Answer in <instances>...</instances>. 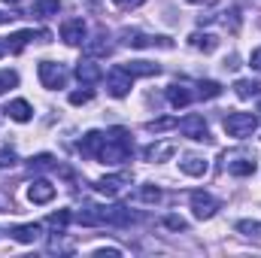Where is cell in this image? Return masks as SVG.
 <instances>
[{"label":"cell","instance_id":"1","mask_svg":"<svg viewBox=\"0 0 261 258\" xmlns=\"http://www.w3.org/2000/svg\"><path fill=\"white\" fill-rule=\"evenodd\" d=\"M130 152H134V143H130L128 128H113L107 134V143H103L97 161L100 164H122L130 158Z\"/></svg>","mask_w":261,"mask_h":258},{"label":"cell","instance_id":"2","mask_svg":"<svg viewBox=\"0 0 261 258\" xmlns=\"http://www.w3.org/2000/svg\"><path fill=\"white\" fill-rule=\"evenodd\" d=\"M255 128H258V116H252V113H228V116H225V131H228V137H234V140L252 137Z\"/></svg>","mask_w":261,"mask_h":258},{"label":"cell","instance_id":"3","mask_svg":"<svg viewBox=\"0 0 261 258\" xmlns=\"http://www.w3.org/2000/svg\"><path fill=\"white\" fill-rule=\"evenodd\" d=\"M130 85H134V76L125 70V64L110 67V73H107V91H110L113 97H128Z\"/></svg>","mask_w":261,"mask_h":258},{"label":"cell","instance_id":"4","mask_svg":"<svg viewBox=\"0 0 261 258\" xmlns=\"http://www.w3.org/2000/svg\"><path fill=\"white\" fill-rule=\"evenodd\" d=\"M125 46L130 49H149V46H161V49H173L170 37H152V34H140V31H122Z\"/></svg>","mask_w":261,"mask_h":258},{"label":"cell","instance_id":"5","mask_svg":"<svg viewBox=\"0 0 261 258\" xmlns=\"http://www.w3.org/2000/svg\"><path fill=\"white\" fill-rule=\"evenodd\" d=\"M128 186H130V173L128 170H122V173H110V176H100V179L94 183V189H97L100 194H107V197H119Z\"/></svg>","mask_w":261,"mask_h":258},{"label":"cell","instance_id":"6","mask_svg":"<svg viewBox=\"0 0 261 258\" xmlns=\"http://www.w3.org/2000/svg\"><path fill=\"white\" fill-rule=\"evenodd\" d=\"M37 73H40V82H43V88H64L67 73H64V67L58 64V61H40Z\"/></svg>","mask_w":261,"mask_h":258},{"label":"cell","instance_id":"7","mask_svg":"<svg viewBox=\"0 0 261 258\" xmlns=\"http://www.w3.org/2000/svg\"><path fill=\"white\" fill-rule=\"evenodd\" d=\"M176 128L182 131V137H189V140H197V143H203V140H210V131H206V122H203V116H186V119H179L176 122Z\"/></svg>","mask_w":261,"mask_h":258},{"label":"cell","instance_id":"8","mask_svg":"<svg viewBox=\"0 0 261 258\" xmlns=\"http://www.w3.org/2000/svg\"><path fill=\"white\" fill-rule=\"evenodd\" d=\"M31 40H43V43H49L52 34H49V31H37V34H34V31H18V34H12V37L6 40V49H9L12 55H18Z\"/></svg>","mask_w":261,"mask_h":258},{"label":"cell","instance_id":"9","mask_svg":"<svg viewBox=\"0 0 261 258\" xmlns=\"http://www.w3.org/2000/svg\"><path fill=\"white\" fill-rule=\"evenodd\" d=\"M76 79H79L85 88H91V85H97V82L103 79V70H100V64H94V58H82V61L76 64Z\"/></svg>","mask_w":261,"mask_h":258},{"label":"cell","instance_id":"10","mask_svg":"<svg viewBox=\"0 0 261 258\" xmlns=\"http://www.w3.org/2000/svg\"><path fill=\"white\" fill-rule=\"evenodd\" d=\"M103 143H107V134H103V131H88V134L79 140V152H82V158H94V161H97Z\"/></svg>","mask_w":261,"mask_h":258},{"label":"cell","instance_id":"11","mask_svg":"<svg viewBox=\"0 0 261 258\" xmlns=\"http://www.w3.org/2000/svg\"><path fill=\"white\" fill-rule=\"evenodd\" d=\"M225 167H228L231 176H252L258 170L255 158H249V155H228L225 158Z\"/></svg>","mask_w":261,"mask_h":258},{"label":"cell","instance_id":"12","mask_svg":"<svg viewBox=\"0 0 261 258\" xmlns=\"http://www.w3.org/2000/svg\"><path fill=\"white\" fill-rule=\"evenodd\" d=\"M192 210H195V219H213L216 216V210H219V203H216V197L206 192H192Z\"/></svg>","mask_w":261,"mask_h":258},{"label":"cell","instance_id":"13","mask_svg":"<svg viewBox=\"0 0 261 258\" xmlns=\"http://www.w3.org/2000/svg\"><path fill=\"white\" fill-rule=\"evenodd\" d=\"M76 222L85 225V228H94V225H107V207H97V203H85L79 213H76Z\"/></svg>","mask_w":261,"mask_h":258},{"label":"cell","instance_id":"14","mask_svg":"<svg viewBox=\"0 0 261 258\" xmlns=\"http://www.w3.org/2000/svg\"><path fill=\"white\" fill-rule=\"evenodd\" d=\"M85 34H88V28H85L82 18H67L64 24H61V40H64L67 46H79L85 40Z\"/></svg>","mask_w":261,"mask_h":258},{"label":"cell","instance_id":"15","mask_svg":"<svg viewBox=\"0 0 261 258\" xmlns=\"http://www.w3.org/2000/svg\"><path fill=\"white\" fill-rule=\"evenodd\" d=\"M28 200L31 203H49V200H55V186L49 179H34L28 186Z\"/></svg>","mask_w":261,"mask_h":258},{"label":"cell","instance_id":"16","mask_svg":"<svg viewBox=\"0 0 261 258\" xmlns=\"http://www.w3.org/2000/svg\"><path fill=\"white\" fill-rule=\"evenodd\" d=\"M3 113H6L12 122H18V125L31 122V116H34V110H31V104H28V100H9V104L3 107Z\"/></svg>","mask_w":261,"mask_h":258},{"label":"cell","instance_id":"17","mask_svg":"<svg viewBox=\"0 0 261 258\" xmlns=\"http://www.w3.org/2000/svg\"><path fill=\"white\" fill-rule=\"evenodd\" d=\"M167 100H170V107H176V110H182V107H189V104L195 100V94L189 91V85H182V82H176V85H170V88H167Z\"/></svg>","mask_w":261,"mask_h":258},{"label":"cell","instance_id":"18","mask_svg":"<svg viewBox=\"0 0 261 258\" xmlns=\"http://www.w3.org/2000/svg\"><path fill=\"white\" fill-rule=\"evenodd\" d=\"M206 158H200V155H186L182 161H179V170L186 173V176H203L206 173Z\"/></svg>","mask_w":261,"mask_h":258},{"label":"cell","instance_id":"19","mask_svg":"<svg viewBox=\"0 0 261 258\" xmlns=\"http://www.w3.org/2000/svg\"><path fill=\"white\" fill-rule=\"evenodd\" d=\"M85 52H88V58H103V55L113 52V43H110L107 34H97L91 43H85Z\"/></svg>","mask_w":261,"mask_h":258},{"label":"cell","instance_id":"20","mask_svg":"<svg viewBox=\"0 0 261 258\" xmlns=\"http://www.w3.org/2000/svg\"><path fill=\"white\" fill-rule=\"evenodd\" d=\"M176 155V146L173 143H158V146H146L143 149V158L146 161H164V158H173Z\"/></svg>","mask_w":261,"mask_h":258},{"label":"cell","instance_id":"21","mask_svg":"<svg viewBox=\"0 0 261 258\" xmlns=\"http://www.w3.org/2000/svg\"><path fill=\"white\" fill-rule=\"evenodd\" d=\"M40 225H18V228H12L9 231V237L15 240V243H37L40 240Z\"/></svg>","mask_w":261,"mask_h":258},{"label":"cell","instance_id":"22","mask_svg":"<svg viewBox=\"0 0 261 258\" xmlns=\"http://www.w3.org/2000/svg\"><path fill=\"white\" fill-rule=\"evenodd\" d=\"M234 91H237L240 100H252V97L261 94V82L258 79H237L234 82Z\"/></svg>","mask_w":261,"mask_h":258},{"label":"cell","instance_id":"23","mask_svg":"<svg viewBox=\"0 0 261 258\" xmlns=\"http://www.w3.org/2000/svg\"><path fill=\"white\" fill-rule=\"evenodd\" d=\"M189 43H192L195 49H200L203 55H210V52H216V49H219V37H216V34H192V37H189Z\"/></svg>","mask_w":261,"mask_h":258},{"label":"cell","instance_id":"24","mask_svg":"<svg viewBox=\"0 0 261 258\" xmlns=\"http://www.w3.org/2000/svg\"><path fill=\"white\" fill-rule=\"evenodd\" d=\"M58 12H61V0H37L31 9V15H37V18H52Z\"/></svg>","mask_w":261,"mask_h":258},{"label":"cell","instance_id":"25","mask_svg":"<svg viewBox=\"0 0 261 258\" xmlns=\"http://www.w3.org/2000/svg\"><path fill=\"white\" fill-rule=\"evenodd\" d=\"M125 70H128L130 76H158L161 73V67L152 64V61H128Z\"/></svg>","mask_w":261,"mask_h":258},{"label":"cell","instance_id":"26","mask_svg":"<svg viewBox=\"0 0 261 258\" xmlns=\"http://www.w3.org/2000/svg\"><path fill=\"white\" fill-rule=\"evenodd\" d=\"M28 167L37 170V173H40V170H52V167H55V158H52L49 152H40V155H34V158L28 161Z\"/></svg>","mask_w":261,"mask_h":258},{"label":"cell","instance_id":"27","mask_svg":"<svg viewBox=\"0 0 261 258\" xmlns=\"http://www.w3.org/2000/svg\"><path fill=\"white\" fill-rule=\"evenodd\" d=\"M70 219H73V213H70V210H58V213H52V216H49V228H55L58 234H64V228L70 225Z\"/></svg>","mask_w":261,"mask_h":258},{"label":"cell","instance_id":"28","mask_svg":"<svg viewBox=\"0 0 261 258\" xmlns=\"http://www.w3.org/2000/svg\"><path fill=\"white\" fill-rule=\"evenodd\" d=\"M219 94H222V85H219V82H213V79H206V82H200V85H197V97L213 100V97H219Z\"/></svg>","mask_w":261,"mask_h":258},{"label":"cell","instance_id":"29","mask_svg":"<svg viewBox=\"0 0 261 258\" xmlns=\"http://www.w3.org/2000/svg\"><path fill=\"white\" fill-rule=\"evenodd\" d=\"M15 85H18V73L15 70H0V94L15 88Z\"/></svg>","mask_w":261,"mask_h":258},{"label":"cell","instance_id":"30","mask_svg":"<svg viewBox=\"0 0 261 258\" xmlns=\"http://www.w3.org/2000/svg\"><path fill=\"white\" fill-rule=\"evenodd\" d=\"M176 122H179V119H155V122H149V125H146V131H152V134L173 131V128H176Z\"/></svg>","mask_w":261,"mask_h":258},{"label":"cell","instance_id":"31","mask_svg":"<svg viewBox=\"0 0 261 258\" xmlns=\"http://www.w3.org/2000/svg\"><path fill=\"white\" fill-rule=\"evenodd\" d=\"M91 97H94V94H91V88H85V91H70V97H67V100H70L73 107H82V104H88Z\"/></svg>","mask_w":261,"mask_h":258},{"label":"cell","instance_id":"32","mask_svg":"<svg viewBox=\"0 0 261 258\" xmlns=\"http://www.w3.org/2000/svg\"><path fill=\"white\" fill-rule=\"evenodd\" d=\"M237 231H243L246 237H261V225L258 222H237Z\"/></svg>","mask_w":261,"mask_h":258},{"label":"cell","instance_id":"33","mask_svg":"<svg viewBox=\"0 0 261 258\" xmlns=\"http://www.w3.org/2000/svg\"><path fill=\"white\" fill-rule=\"evenodd\" d=\"M15 164H18L15 152H12V149H0V167L6 170V167H15Z\"/></svg>","mask_w":261,"mask_h":258},{"label":"cell","instance_id":"34","mask_svg":"<svg viewBox=\"0 0 261 258\" xmlns=\"http://www.w3.org/2000/svg\"><path fill=\"white\" fill-rule=\"evenodd\" d=\"M140 200H146V203H158V200H161V192H158L155 186H146V189L140 192Z\"/></svg>","mask_w":261,"mask_h":258},{"label":"cell","instance_id":"35","mask_svg":"<svg viewBox=\"0 0 261 258\" xmlns=\"http://www.w3.org/2000/svg\"><path fill=\"white\" fill-rule=\"evenodd\" d=\"M164 225H167V228H173V231H189V222H186V219H179V216H167V219H164Z\"/></svg>","mask_w":261,"mask_h":258},{"label":"cell","instance_id":"36","mask_svg":"<svg viewBox=\"0 0 261 258\" xmlns=\"http://www.w3.org/2000/svg\"><path fill=\"white\" fill-rule=\"evenodd\" d=\"M225 24H231V31H237V28H240V9L225 12Z\"/></svg>","mask_w":261,"mask_h":258},{"label":"cell","instance_id":"37","mask_svg":"<svg viewBox=\"0 0 261 258\" xmlns=\"http://www.w3.org/2000/svg\"><path fill=\"white\" fill-rule=\"evenodd\" d=\"M0 213H15V207H12V197L6 192H0Z\"/></svg>","mask_w":261,"mask_h":258},{"label":"cell","instance_id":"38","mask_svg":"<svg viewBox=\"0 0 261 258\" xmlns=\"http://www.w3.org/2000/svg\"><path fill=\"white\" fill-rule=\"evenodd\" d=\"M113 3H116L119 9H137V6H143L146 0H113Z\"/></svg>","mask_w":261,"mask_h":258},{"label":"cell","instance_id":"39","mask_svg":"<svg viewBox=\"0 0 261 258\" xmlns=\"http://www.w3.org/2000/svg\"><path fill=\"white\" fill-rule=\"evenodd\" d=\"M249 64H252V70H258V73H261V46L255 49V52H252V58H249Z\"/></svg>","mask_w":261,"mask_h":258},{"label":"cell","instance_id":"40","mask_svg":"<svg viewBox=\"0 0 261 258\" xmlns=\"http://www.w3.org/2000/svg\"><path fill=\"white\" fill-rule=\"evenodd\" d=\"M94 255H110V258H119V255H122V249H97Z\"/></svg>","mask_w":261,"mask_h":258},{"label":"cell","instance_id":"41","mask_svg":"<svg viewBox=\"0 0 261 258\" xmlns=\"http://www.w3.org/2000/svg\"><path fill=\"white\" fill-rule=\"evenodd\" d=\"M6 52H9V49H6V40H0V58H3Z\"/></svg>","mask_w":261,"mask_h":258},{"label":"cell","instance_id":"42","mask_svg":"<svg viewBox=\"0 0 261 258\" xmlns=\"http://www.w3.org/2000/svg\"><path fill=\"white\" fill-rule=\"evenodd\" d=\"M12 18H15V15H6V12H0V24H3V21H12Z\"/></svg>","mask_w":261,"mask_h":258},{"label":"cell","instance_id":"43","mask_svg":"<svg viewBox=\"0 0 261 258\" xmlns=\"http://www.w3.org/2000/svg\"><path fill=\"white\" fill-rule=\"evenodd\" d=\"M3 3H12V6H15V3H18V0H3Z\"/></svg>","mask_w":261,"mask_h":258},{"label":"cell","instance_id":"44","mask_svg":"<svg viewBox=\"0 0 261 258\" xmlns=\"http://www.w3.org/2000/svg\"><path fill=\"white\" fill-rule=\"evenodd\" d=\"M192 3H203V0H192Z\"/></svg>","mask_w":261,"mask_h":258}]
</instances>
